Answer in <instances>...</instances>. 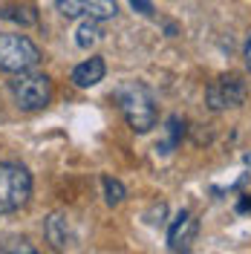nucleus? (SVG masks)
<instances>
[{
    "instance_id": "obj_1",
    "label": "nucleus",
    "mask_w": 251,
    "mask_h": 254,
    "mask_svg": "<svg viewBox=\"0 0 251 254\" xmlns=\"http://www.w3.org/2000/svg\"><path fill=\"white\" fill-rule=\"evenodd\" d=\"M116 104H119V110L125 116V122L136 133H147V130H153L156 127V101H153V93L139 84V81H125V84H119L116 87Z\"/></svg>"
},
{
    "instance_id": "obj_2",
    "label": "nucleus",
    "mask_w": 251,
    "mask_h": 254,
    "mask_svg": "<svg viewBox=\"0 0 251 254\" xmlns=\"http://www.w3.org/2000/svg\"><path fill=\"white\" fill-rule=\"evenodd\" d=\"M32 174L17 162H0V214H12L29 202Z\"/></svg>"
},
{
    "instance_id": "obj_3",
    "label": "nucleus",
    "mask_w": 251,
    "mask_h": 254,
    "mask_svg": "<svg viewBox=\"0 0 251 254\" xmlns=\"http://www.w3.org/2000/svg\"><path fill=\"white\" fill-rule=\"evenodd\" d=\"M41 61V49L26 35H0V69L3 72H26Z\"/></svg>"
},
{
    "instance_id": "obj_4",
    "label": "nucleus",
    "mask_w": 251,
    "mask_h": 254,
    "mask_svg": "<svg viewBox=\"0 0 251 254\" xmlns=\"http://www.w3.org/2000/svg\"><path fill=\"white\" fill-rule=\"evenodd\" d=\"M12 95H15L17 107L20 110H41L47 107L49 98H52V81L44 75V72H17L12 78Z\"/></svg>"
},
{
    "instance_id": "obj_5",
    "label": "nucleus",
    "mask_w": 251,
    "mask_h": 254,
    "mask_svg": "<svg viewBox=\"0 0 251 254\" xmlns=\"http://www.w3.org/2000/svg\"><path fill=\"white\" fill-rule=\"evenodd\" d=\"M205 101L214 113L228 110V107H240L246 101V84L237 78V75H225L217 78L208 90H205Z\"/></svg>"
},
{
    "instance_id": "obj_6",
    "label": "nucleus",
    "mask_w": 251,
    "mask_h": 254,
    "mask_svg": "<svg viewBox=\"0 0 251 254\" xmlns=\"http://www.w3.org/2000/svg\"><path fill=\"white\" fill-rule=\"evenodd\" d=\"M63 17H93V20H110L116 15V0H55Z\"/></svg>"
},
{
    "instance_id": "obj_7",
    "label": "nucleus",
    "mask_w": 251,
    "mask_h": 254,
    "mask_svg": "<svg viewBox=\"0 0 251 254\" xmlns=\"http://www.w3.org/2000/svg\"><path fill=\"white\" fill-rule=\"evenodd\" d=\"M196 231H199L196 217L190 211H179L176 220L171 222V228H168V246H171V252H188L190 243L196 240Z\"/></svg>"
},
{
    "instance_id": "obj_8",
    "label": "nucleus",
    "mask_w": 251,
    "mask_h": 254,
    "mask_svg": "<svg viewBox=\"0 0 251 254\" xmlns=\"http://www.w3.org/2000/svg\"><path fill=\"white\" fill-rule=\"evenodd\" d=\"M104 72H107V66H104V58L93 55L90 61L78 64V66L72 69V81H75V87L87 90V87H95L98 81H104Z\"/></svg>"
},
{
    "instance_id": "obj_9",
    "label": "nucleus",
    "mask_w": 251,
    "mask_h": 254,
    "mask_svg": "<svg viewBox=\"0 0 251 254\" xmlns=\"http://www.w3.org/2000/svg\"><path fill=\"white\" fill-rule=\"evenodd\" d=\"M44 234H47V240L52 243V249H66V246H69V225H66V220H63L61 214L47 217Z\"/></svg>"
},
{
    "instance_id": "obj_10",
    "label": "nucleus",
    "mask_w": 251,
    "mask_h": 254,
    "mask_svg": "<svg viewBox=\"0 0 251 254\" xmlns=\"http://www.w3.org/2000/svg\"><path fill=\"white\" fill-rule=\"evenodd\" d=\"M101 20H93V17H84L81 20V26L75 29V44H78L81 49H90L95 47L98 41H101Z\"/></svg>"
},
{
    "instance_id": "obj_11",
    "label": "nucleus",
    "mask_w": 251,
    "mask_h": 254,
    "mask_svg": "<svg viewBox=\"0 0 251 254\" xmlns=\"http://www.w3.org/2000/svg\"><path fill=\"white\" fill-rule=\"evenodd\" d=\"M0 17L3 20H15L20 26H35L38 23V15H35L32 6H3L0 9Z\"/></svg>"
},
{
    "instance_id": "obj_12",
    "label": "nucleus",
    "mask_w": 251,
    "mask_h": 254,
    "mask_svg": "<svg viewBox=\"0 0 251 254\" xmlns=\"http://www.w3.org/2000/svg\"><path fill=\"white\" fill-rule=\"evenodd\" d=\"M182 133H185V122H182L179 116H171V119H168V139H165L162 144H156V150L159 153H171L173 147L179 144Z\"/></svg>"
},
{
    "instance_id": "obj_13",
    "label": "nucleus",
    "mask_w": 251,
    "mask_h": 254,
    "mask_svg": "<svg viewBox=\"0 0 251 254\" xmlns=\"http://www.w3.org/2000/svg\"><path fill=\"white\" fill-rule=\"evenodd\" d=\"M101 185H104V199H107V205H122L127 196L125 185L119 182V179H113V176H104L101 179Z\"/></svg>"
},
{
    "instance_id": "obj_14",
    "label": "nucleus",
    "mask_w": 251,
    "mask_h": 254,
    "mask_svg": "<svg viewBox=\"0 0 251 254\" xmlns=\"http://www.w3.org/2000/svg\"><path fill=\"white\" fill-rule=\"evenodd\" d=\"M130 6H133V9H139V15H144V17L153 15V6H150V0H130Z\"/></svg>"
},
{
    "instance_id": "obj_15",
    "label": "nucleus",
    "mask_w": 251,
    "mask_h": 254,
    "mask_svg": "<svg viewBox=\"0 0 251 254\" xmlns=\"http://www.w3.org/2000/svg\"><path fill=\"white\" fill-rule=\"evenodd\" d=\"M237 214H251V193H243L237 202Z\"/></svg>"
},
{
    "instance_id": "obj_16",
    "label": "nucleus",
    "mask_w": 251,
    "mask_h": 254,
    "mask_svg": "<svg viewBox=\"0 0 251 254\" xmlns=\"http://www.w3.org/2000/svg\"><path fill=\"white\" fill-rule=\"evenodd\" d=\"M243 58H246V66L251 69V38L246 41V49H243Z\"/></svg>"
},
{
    "instance_id": "obj_17",
    "label": "nucleus",
    "mask_w": 251,
    "mask_h": 254,
    "mask_svg": "<svg viewBox=\"0 0 251 254\" xmlns=\"http://www.w3.org/2000/svg\"><path fill=\"white\" fill-rule=\"evenodd\" d=\"M246 165H249V168H251V153H246Z\"/></svg>"
}]
</instances>
